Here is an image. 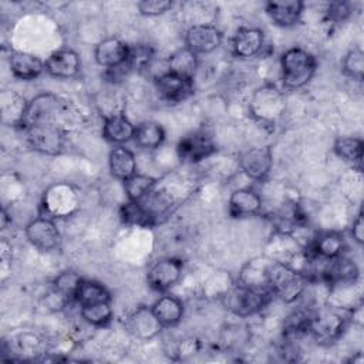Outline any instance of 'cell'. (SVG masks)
I'll return each instance as SVG.
<instances>
[{"label":"cell","mask_w":364,"mask_h":364,"mask_svg":"<svg viewBox=\"0 0 364 364\" xmlns=\"http://www.w3.org/2000/svg\"><path fill=\"white\" fill-rule=\"evenodd\" d=\"M129 46L117 37L102 38L94 50V58L98 65L112 70L127 64Z\"/></svg>","instance_id":"cell-17"},{"label":"cell","mask_w":364,"mask_h":364,"mask_svg":"<svg viewBox=\"0 0 364 364\" xmlns=\"http://www.w3.org/2000/svg\"><path fill=\"white\" fill-rule=\"evenodd\" d=\"M351 236L353 239L361 245L363 240H364V222H363V215L361 212L355 216V219L353 220V225H351Z\"/></svg>","instance_id":"cell-40"},{"label":"cell","mask_w":364,"mask_h":364,"mask_svg":"<svg viewBox=\"0 0 364 364\" xmlns=\"http://www.w3.org/2000/svg\"><path fill=\"white\" fill-rule=\"evenodd\" d=\"M156 186L155 178L144 173H134L128 179L124 181V189L128 200L141 202L145 199Z\"/></svg>","instance_id":"cell-32"},{"label":"cell","mask_w":364,"mask_h":364,"mask_svg":"<svg viewBox=\"0 0 364 364\" xmlns=\"http://www.w3.org/2000/svg\"><path fill=\"white\" fill-rule=\"evenodd\" d=\"M108 166L109 172L114 178L119 181H125L134 173H136V159L131 149L117 145L111 149L108 155Z\"/></svg>","instance_id":"cell-25"},{"label":"cell","mask_w":364,"mask_h":364,"mask_svg":"<svg viewBox=\"0 0 364 364\" xmlns=\"http://www.w3.org/2000/svg\"><path fill=\"white\" fill-rule=\"evenodd\" d=\"M44 70L54 78H74L81 70V58L77 51L71 48H61L47 57L44 61Z\"/></svg>","instance_id":"cell-15"},{"label":"cell","mask_w":364,"mask_h":364,"mask_svg":"<svg viewBox=\"0 0 364 364\" xmlns=\"http://www.w3.org/2000/svg\"><path fill=\"white\" fill-rule=\"evenodd\" d=\"M350 14H351V7L348 3H344V1L330 3L326 10L327 18L331 21H336V23L344 21Z\"/></svg>","instance_id":"cell-39"},{"label":"cell","mask_w":364,"mask_h":364,"mask_svg":"<svg viewBox=\"0 0 364 364\" xmlns=\"http://www.w3.org/2000/svg\"><path fill=\"white\" fill-rule=\"evenodd\" d=\"M64 112V102L51 92H43L36 95L28 101L26 118L23 128L31 125H46L55 124L58 125V119Z\"/></svg>","instance_id":"cell-7"},{"label":"cell","mask_w":364,"mask_h":364,"mask_svg":"<svg viewBox=\"0 0 364 364\" xmlns=\"http://www.w3.org/2000/svg\"><path fill=\"white\" fill-rule=\"evenodd\" d=\"M363 141L355 136H340L334 142V152L338 158H341L344 162H348L350 165L355 166L357 169H361L363 162Z\"/></svg>","instance_id":"cell-31"},{"label":"cell","mask_w":364,"mask_h":364,"mask_svg":"<svg viewBox=\"0 0 364 364\" xmlns=\"http://www.w3.org/2000/svg\"><path fill=\"white\" fill-rule=\"evenodd\" d=\"M128 331L138 340L146 341L156 337L164 328L151 307L141 306L134 310L127 318Z\"/></svg>","instance_id":"cell-16"},{"label":"cell","mask_w":364,"mask_h":364,"mask_svg":"<svg viewBox=\"0 0 364 364\" xmlns=\"http://www.w3.org/2000/svg\"><path fill=\"white\" fill-rule=\"evenodd\" d=\"M272 297L269 289L239 283L225 296V306L237 317H249L262 311Z\"/></svg>","instance_id":"cell-3"},{"label":"cell","mask_w":364,"mask_h":364,"mask_svg":"<svg viewBox=\"0 0 364 364\" xmlns=\"http://www.w3.org/2000/svg\"><path fill=\"white\" fill-rule=\"evenodd\" d=\"M172 6L171 0H142L138 3V10L144 16H159L169 11Z\"/></svg>","instance_id":"cell-38"},{"label":"cell","mask_w":364,"mask_h":364,"mask_svg":"<svg viewBox=\"0 0 364 364\" xmlns=\"http://www.w3.org/2000/svg\"><path fill=\"white\" fill-rule=\"evenodd\" d=\"M250 114L264 124H274L286 109L284 95L272 85H263L256 90L249 104Z\"/></svg>","instance_id":"cell-6"},{"label":"cell","mask_w":364,"mask_h":364,"mask_svg":"<svg viewBox=\"0 0 364 364\" xmlns=\"http://www.w3.org/2000/svg\"><path fill=\"white\" fill-rule=\"evenodd\" d=\"M304 3L300 0H274L266 3V13L279 27H291L300 21Z\"/></svg>","instance_id":"cell-22"},{"label":"cell","mask_w":364,"mask_h":364,"mask_svg":"<svg viewBox=\"0 0 364 364\" xmlns=\"http://www.w3.org/2000/svg\"><path fill=\"white\" fill-rule=\"evenodd\" d=\"M81 280H82V277H80L78 273H75L73 270H65L54 279L53 287L70 301V300H74V296L77 293V289H78Z\"/></svg>","instance_id":"cell-35"},{"label":"cell","mask_w":364,"mask_h":364,"mask_svg":"<svg viewBox=\"0 0 364 364\" xmlns=\"http://www.w3.org/2000/svg\"><path fill=\"white\" fill-rule=\"evenodd\" d=\"M198 65H199L198 55L195 53H192L191 50H188L186 47H183L169 55L168 64H166V68H168L166 71L173 73L181 77H185V78H189V80H193Z\"/></svg>","instance_id":"cell-28"},{"label":"cell","mask_w":364,"mask_h":364,"mask_svg":"<svg viewBox=\"0 0 364 364\" xmlns=\"http://www.w3.org/2000/svg\"><path fill=\"white\" fill-rule=\"evenodd\" d=\"M215 144L212 136L206 131H195L185 135L176 146L178 156L183 162L195 164L215 152Z\"/></svg>","instance_id":"cell-13"},{"label":"cell","mask_w":364,"mask_h":364,"mask_svg":"<svg viewBox=\"0 0 364 364\" xmlns=\"http://www.w3.org/2000/svg\"><path fill=\"white\" fill-rule=\"evenodd\" d=\"M222 31L216 26L208 23L193 24L185 33V47L196 55L215 51L222 44Z\"/></svg>","instance_id":"cell-11"},{"label":"cell","mask_w":364,"mask_h":364,"mask_svg":"<svg viewBox=\"0 0 364 364\" xmlns=\"http://www.w3.org/2000/svg\"><path fill=\"white\" fill-rule=\"evenodd\" d=\"M260 195L250 188H240L232 192L229 198V215L232 218H250L262 210Z\"/></svg>","instance_id":"cell-21"},{"label":"cell","mask_w":364,"mask_h":364,"mask_svg":"<svg viewBox=\"0 0 364 364\" xmlns=\"http://www.w3.org/2000/svg\"><path fill=\"white\" fill-rule=\"evenodd\" d=\"M154 60V48L149 44L138 43L134 46H129L128 51V60L127 65L129 70L142 71L146 70Z\"/></svg>","instance_id":"cell-34"},{"label":"cell","mask_w":364,"mask_h":364,"mask_svg":"<svg viewBox=\"0 0 364 364\" xmlns=\"http://www.w3.org/2000/svg\"><path fill=\"white\" fill-rule=\"evenodd\" d=\"M132 139L142 149H155L162 145L165 139V131L162 125L155 121H142L135 125Z\"/></svg>","instance_id":"cell-29"},{"label":"cell","mask_w":364,"mask_h":364,"mask_svg":"<svg viewBox=\"0 0 364 364\" xmlns=\"http://www.w3.org/2000/svg\"><path fill=\"white\" fill-rule=\"evenodd\" d=\"M324 262L326 264L318 273L321 280L326 282L330 287L353 286L358 280L360 272L354 260L340 255Z\"/></svg>","instance_id":"cell-9"},{"label":"cell","mask_w":364,"mask_h":364,"mask_svg":"<svg viewBox=\"0 0 364 364\" xmlns=\"http://www.w3.org/2000/svg\"><path fill=\"white\" fill-rule=\"evenodd\" d=\"M151 309L162 327H173L181 323L183 317V303L171 294L159 297Z\"/></svg>","instance_id":"cell-26"},{"label":"cell","mask_w":364,"mask_h":364,"mask_svg":"<svg viewBox=\"0 0 364 364\" xmlns=\"http://www.w3.org/2000/svg\"><path fill=\"white\" fill-rule=\"evenodd\" d=\"M316 58L304 48L293 47L284 51L280 57L282 82L289 90L304 87L316 73Z\"/></svg>","instance_id":"cell-2"},{"label":"cell","mask_w":364,"mask_h":364,"mask_svg":"<svg viewBox=\"0 0 364 364\" xmlns=\"http://www.w3.org/2000/svg\"><path fill=\"white\" fill-rule=\"evenodd\" d=\"M28 101L13 90H4L0 94V118L4 125L23 127Z\"/></svg>","instance_id":"cell-20"},{"label":"cell","mask_w":364,"mask_h":364,"mask_svg":"<svg viewBox=\"0 0 364 364\" xmlns=\"http://www.w3.org/2000/svg\"><path fill=\"white\" fill-rule=\"evenodd\" d=\"M350 313L341 307H324L311 313L309 331L318 341H333L346 328Z\"/></svg>","instance_id":"cell-5"},{"label":"cell","mask_w":364,"mask_h":364,"mask_svg":"<svg viewBox=\"0 0 364 364\" xmlns=\"http://www.w3.org/2000/svg\"><path fill=\"white\" fill-rule=\"evenodd\" d=\"M121 218L124 222H127L129 225H139V226L152 225L151 219L146 215L145 209L142 208L141 202L128 200L127 203H124L121 208Z\"/></svg>","instance_id":"cell-37"},{"label":"cell","mask_w":364,"mask_h":364,"mask_svg":"<svg viewBox=\"0 0 364 364\" xmlns=\"http://www.w3.org/2000/svg\"><path fill=\"white\" fill-rule=\"evenodd\" d=\"M74 301L80 307H82V306H90V304H95V303L111 301V296L104 284L94 282V280L82 279L77 289V293L74 296Z\"/></svg>","instance_id":"cell-30"},{"label":"cell","mask_w":364,"mask_h":364,"mask_svg":"<svg viewBox=\"0 0 364 364\" xmlns=\"http://www.w3.org/2000/svg\"><path fill=\"white\" fill-rule=\"evenodd\" d=\"M239 165L247 178L253 181H264L273 166L272 151L267 146L249 148L240 155Z\"/></svg>","instance_id":"cell-14"},{"label":"cell","mask_w":364,"mask_h":364,"mask_svg":"<svg viewBox=\"0 0 364 364\" xmlns=\"http://www.w3.org/2000/svg\"><path fill=\"white\" fill-rule=\"evenodd\" d=\"M135 125L121 112L109 114L104 117L102 136L105 141L117 145H122L134 138Z\"/></svg>","instance_id":"cell-24"},{"label":"cell","mask_w":364,"mask_h":364,"mask_svg":"<svg viewBox=\"0 0 364 364\" xmlns=\"http://www.w3.org/2000/svg\"><path fill=\"white\" fill-rule=\"evenodd\" d=\"M30 146L44 155H57L64 149L65 132L60 125H31L24 128Z\"/></svg>","instance_id":"cell-8"},{"label":"cell","mask_w":364,"mask_h":364,"mask_svg":"<svg viewBox=\"0 0 364 364\" xmlns=\"http://www.w3.org/2000/svg\"><path fill=\"white\" fill-rule=\"evenodd\" d=\"M344 249V237L341 233L330 230V232H323L317 235L310 246V252L313 253L314 257L320 259H333L340 255H343Z\"/></svg>","instance_id":"cell-27"},{"label":"cell","mask_w":364,"mask_h":364,"mask_svg":"<svg viewBox=\"0 0 364 364\" xmlns=\"http://www.w3.org/2000/svg\"><path fill=\"white\" fill-rule=\"evenodd\" d=\"M156 91L168 102H181L193 92V80L165 71L155 80Z\"/></svg>","instance_id":"cell-18"},{"label":"cell","mask_w":364,"mask_h":364,"mask_svg":"<svg viewBox=\"0 0 364 364\" xmlns=\"http://www.w3.org/2000/svg\"><path fill=\"white\" fill-rule=\"evenodd\" d=\"M27 240L38 250H53L61 242V235L54 223V219L48 216H38L30 220L24 229Z\"/></svg>","instance_id":"cell-10"},{"label":"cell","mask_w":364,"mask_h":364,"mask_svg":"<svg viewBox=\"0 0 364 364\" xmlns=\"http://www.w3.org/2000/svg\"><path fill=\"white\" fill-rule=\"evenodd\" d=\"M80 316L90 326H95V327L105 326L112 318L111 301H102V303H95V304H90V306H82V307H80Z\"/></svg>","instance_id":"cell-33"},{"label":"cell","mask_w":364,"mask_h":364,"mask_svg":"<svg viewBox=\"0 0 364 364\" xmlns=\"http://www.w3.org/2000/svg\"><path fill=\"white\" fill-rule=\"evenodd\" d=\"M182 270L183 263L179 259L164 257L149 267L146 282L154 290L166 291L181 280Z\"/></svg>","instance_id":"cell-12"},{"label":"cell","mask_w":364,"mask_h":364,"mask_svg":"<svg viewBox=\"0 0 364 364\" xmlns=\"http://www.w3.org/2000/svg\"><path fill=\"white\" fill-rule=\"evenodd\" d=\"M343 71L354 80H363L364 75V53L361 48H351L343 58Z\"/></svg>","instance_id":"cell-36"},{"label":"cell","mask_w":364,"mask_h":364,"mask_svg":"<svg viewBox=\"0 0 364 364\" xmlns=\"http://www.w3.org/2000/svg\"><path fill=\"white\" fill-rule=\"evenodd\" d=\"M78 205L80 195L77 189L65 182H58L48 186L41 199L43 213L51 219L70 216L78 209Z\"/></svg>","instance_id":"cell-4"},{"label":"cell","mask_w":364,"mask_h":364,"mask_svg":"<svg viewBox=\"0 0 364 364\" xmlns=\"http://www.w3.org/2000/svg\"><path fill=\"white\" fill-rule=\"evenodd\" d=\"M266 283L273 297L284 303L297 300L307 289L309 277L284 262H267Z\"/></svg>","instance_id":"cell-1"},{"label":"cell","mask_w":364,"mask_h":364,"mask_svg":"<svg viewBox=\"0 0 364 364\" xmlns=\"http://www.w3.org/2000/svg\"><path fill=\"white\" fill-rule=\"evenodd\" d=\"M9 65L11 74L24 81L36 80L40 77L44 70V63L34 54L24 51H11L9 57Z\"/></svg>","instance_id":"cell-23"},{"label":"cell","mask_w":364,"mask_h":364,"mask_svg":"<svg viewBox=\"0 0 364 364\" xmlns=\"http://www.w3.org/2000/svg\"><path fill=\"white\" fill-rule=\"evenodd\" d=\"M264 47V34L256 27H242L232 38V51L239 58H253Z\"/></svg>","instance_id":"cell-19"}]
</instances>
